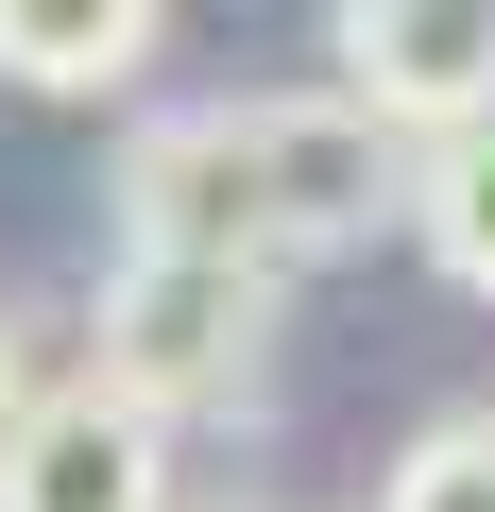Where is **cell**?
I'll return each instance as SVG.
<instances>
[{
	"mask_svg": "<svg viewBox=\"0 0 495 512\" xmlns=\"http://www.w3.org/2000/svg\"><path fill=\"white\" fill-rule=\"evenodd\" d=\"M120 256H239L274 274V188H257V103H154L120 137Z\"/></svg>",
	"mask_w": 495,
	"mask_h": 512,
	"instance_id": "obj_2",
	"label": "cell"
},
{
	"mask_svg": "<svg viewBox=\"0 0 495 512\" xmlns=\"http://www.w3.org/2000/svg\"><path fill=\"white\" fill-rule=\"evenodd\" d=\"M154 35H171V0H0V86L103 103V86H137Z\"/></svg>",
	"mask_w": 495,
	"mask_h": 512,
	"instance_id": "obj_6",
	"label": "cell"
},
{
	"mask_svg": "<svg viewBox=\"0 0 495 512\" xmlns=\"http://www.w3.org/2000/svg\"><path fill=\"white\" fill-rule=\"evenodd\" d=\"M410 239H427L444 291H495V103L444 120V137L410 154Z\"/></svg>",
	"mask_w": 495,
	"mask_h": 512,
	"instance_id": "obj_7",
	"label": "cell"
},
{
	"mask_svg": "<svg viewBox=\"0 0 495 512\" xmlns=\"http://www.w3.org/2000/svg\"><path fill=\"white\" fill-rule=\"evenodd\" d=\"M0 512H171V427L120 393H18L0 427Z\"/></svg>",
	"mask_w": 495,
	"mask_h": 512,
	"instance_id": "obj_5",
	"label": "cell"
},
{
	"mask_svg": "<svg viewBox=\"0 0 495 512\" xmlns=\"http://www.w3.org/2000/svg\"><path fill=\"white\" fill-rule=\"evenodd\" d=\"M257 188H274V274H291V256H342L410 205V154L342 86H308V103H257Z\"/></svg>",
	"mask_w": 495,
	"mask_h": 512,
	"instance_id": "obj_3",
	"label": "cell"
},
{
	"mask_svg": "<svg viewBox=\"0 0 495 512\" xmlns=\"http://www.w3.org/2000/svg\"><path fill=\"white\" fill-rule=\"evenodd\" d=\"M18 393H35V376H18V325H0V427H18Z\"/></svg>",
	"mask_w": 495,
	"mask_h": 512,
	"instance_id": "obj_9",
	"label": "cell"
},
{
	"mask_svg": "<svg viewBox=\"0 0 495 512\" xmlns=\"http://www.w3.org/2000/svg\"><path fill=\"white\" fill-rule=\"evenodd\" d=\"M376 512H495V410H444V427H410V461L376 478Z\"/></svg>",
	"mask_w": 495,
	"mask_h": 512,
	"instance_id": "obj_8",
	"label": "cell"
},
{
	"mask_svg": "<svg viewBox=\"0 0 495 512\" xmlns=\"http://www.w3.org/2000/svg\"><path fill=\"white\" fill-rule=\"evenodd\" d=\"M342 103L376 137H444L495 103V0H342Z\"/></svg>",
	"mask_w": 495,
	"mask_h": 512,
	"instance_id": "obj_4",
	"label": "cell"
},
{
	"mask_svg": "<svg viewBox=\"0 0 495 512\" xmlns=\"http://www.w3.org/2000/svg\"><path fill=\"white\" fill-rule=\"evenodd\" d=\"M257 342H274V274H239V256H120V274H103L86 393L188 427V410H222L239 376H257Z\"/></svg>",
	"mask_w": 495,
	"mask_h": 512,
	"instance_id": "obj_1",
	"label": "cell"
}]
</instances>
